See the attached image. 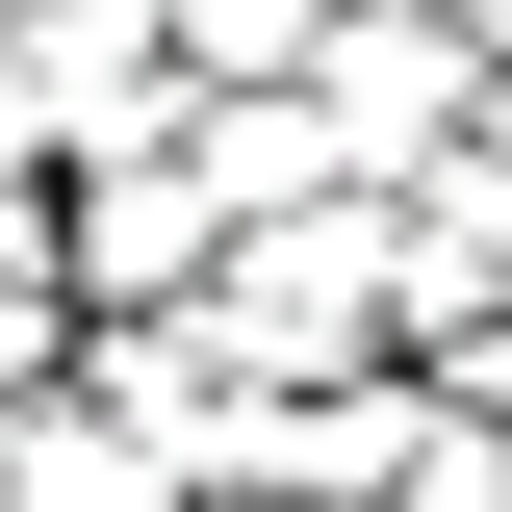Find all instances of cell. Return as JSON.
I'll return each instance as SVG.
<instances>
[{
	"label": "cell",
	"instance_id": "cell-2",
	"mask_svg": "<svg viewBox=\"0 0 512 512\" xmlns=\"http://www.w3.org/2000/svg\"><path fill=\"white\" fill-rule=\"evenodd\" d=\"M0 359H26V282H0Z\"/></svg>",
	"mask_w": 512,
	"mask_h": 512
},
{
	"label": "cell",
	"instance_id": "cell-1",
	"mask_svg": "<svg viewBox=\"0 0 512 512\" xmlns=\"http://www.w3.org/2000/svg\"><path fill=\"white\" fill-rule=\"evenodd\" d=\"M282 52H333V0H180V77H282Z\"/></svg>",
	"mask_w": 512,
	"mask_h": 512
}]
</instances>
